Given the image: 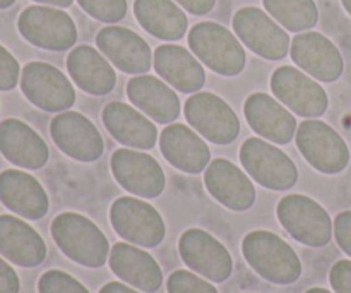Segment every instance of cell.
Wrapping results in <instances>:
<instances>
[{"mask_svg": "<svg viewBox=\"0 0 351 293\" xmlns=\"http://www.w3.org/2000/svg\"><path fill=\"white\" fill-rule=\"evenodd\" d=\"M271 89L278 102L307 119L324 115L329 106L328 93L300 69L283 65L271 75Z\"/></svg>", "mask_w": 351, "mask_h": 293, "instance_id": "12", "label": "cell"}, {"mask_svg": "<svg viewBox=\"0 0 351 293\" xmlns=\"http://www.w3.org/2000/svg\"><path fill=\"white\" fill-rule=\"evenodd\" d=\"M204 185L213 199L232 211H247L256 202V187L249 175L223 158L213 160L208 165Z\"/></svg>", "mask_w": 351, "mask_h": 293, "instance_id": "19", "label": "cell"}, {"mask_svg": "<svg viewBox=\"0 0 351 293\" xmlns=\"http://www.w3.org/2000/svg\"><path fill=\"white\" fill-rule=\"evenodd\" d=\"M0 202L26 220H41L48 213L50 201L43 185L23 170L0 174Z\"/></svg>", "mask_w": 351, "mask_h": 293, "instance_id": "23", "label": "cell"}, {"mask_svg": "<svg viewBox=\"0 0 351 293\" xmlns=\"http://www.w3.org/2000/svg\"><path fill=\"white\" fill-rule=\"evenodd\" d=\"M50 232L58 249L75 264L96 270L108 261L112 250L108 239L91 220L79 213L65 211L55 216Z\"/></svg>", "mask_w": 351, "mask_h": 293, "instance_id": "2", "label": "cell"}, {"mask_svg": "<svg viewBox=\"0 0 351 293\" xmlns=\"http://www.w3.org/2000/svg\"><path fill=\"white\" fill-rule=\"evenodd\" d=\"M329 281L335 293H351V261L341 259L332 264Z\"/></svg>", "mask_w": 351, "mask_h": 293, "instance_id": "35", "label": "cell"}, {"mask_svg": "<svg viewBox=\"0 0 351 293\" xmlns=\"http://www.w3.org/2000/svg\"><path fill=\"white\" fill-rule=\"evenodd\" d=\"M110 270L125 283L144 293H154L163 285L160 264L146 250L119 242L110 250Z\"/></svg>", "mask_w": 351, "mask_h": 293, "instance_id": "24", "label": "cell"}, {"mask_svg": "<svg viewBox=\"0 0 351 293\" xmlns=\"http://www.w3.org/2000/svg\"><path fill=\"white\" fill-rule=\"evenodd\" d=\"M98 293H139V292L127 287V285L120 283V281H110V283L103 285V288Z\"/></svg>", "mask_w": 351, "mask_h": 293, "instance_id": "39", "label": "cell"}, {"mask_svg": "<svg viewBox=\"0 0 351 293\" xmlns=\"http://www.w3.org/2000/svg\"><path fill=\"white\" fill-rule=\"evenodd\" d=\"M50 136L58 150L69 158L91 163L101 158L105 143L95 124L79 112H64L53 117Z\"/></svg>", "mask_w": 351, "mask_h": 293, "instance_id": "15", "label": "cell"}, {"mask_svg": "<svg viewBox=\"0 0 351 293\" xmlns=\"http://www.w3.org/2000/svg\"><path fill=\"white\" fill-rule=\"evenodd\" d=\"M0 256L16 266L36 268L47 259V244L24 220L0 215Z\"/></svg>", "mask_w": 351, "mask_h": 293, "instance_id": "22", "label": "cell"}, {"mask_svg": "<svg viewBox=\"0 0 351 293\" xmlns=\"http://www.w3.org/2000/svg\"><path fill=\"white\" fill-rule=\"evenodd\" d=\"M21 281L7 259L0 257V293H19Z\"/></svg>", "mask_w": 351, "mask_h": 293, "instance_id": "37", "label": "cell"}, {"mask_svg": "<svg viewBox=\"0 0 351 293\" xmlns=\"http://www.w3.org/2000/svg\"><path fill=\"white\" fill-rule=\"evenodd\" d=\"M290 55L300 71L317 81L335 82L345 71V60L338 47L315 31L297 34L291 40Z\"/></svg>", "mask_w": 351, "mask_h": 293, "instance_id": "16", "label": "cell"}, {"mask_svg": "<svg viewBox=\"0 0 351 293\" xmlns=\"http://www.w3.org/2000/svg\"><path fill=\"white\" fill-rule=\"evenodd\" d=\"M134 16L147 33L160 40H180L187 33L189 19L175 0H136Z\"/></svg>", "mask_w": 351, "mask_h": 293, "instance_id": "29", "label": "cell"}, {"mask_svg": "<svg viewBox=\"0 0 351 293\" xmlns=\"http://www.w3.org/2000/svg\"><path fill=\"white\" fill-rule=\"evenodd\" d=\"M67 71L72 81L93 96L108 95L117 84V74L110 62L89 45H79L69 54Z\"/></svg>", "mask_w": 351, "mask_h": 293, "instance_id": "28", "label": "cell"}, {"mask_svg": "<svg viewBox=\"0 0 351 293\" xmlns=\"http://www.w3.org/2000/svg\"><path fill=\"white\" fill-rule=\"evenodd\" d=\"M21 75L19 62L5 47L0 45V91H10L17 86Z\"/></svg>", "mask_w": 351, "mask_h": 293, "instance_id": "34", "label": "cell"}, {"mask_svg": "<svg viewBox=\"0 0 351 293\" xmlns=\"http://www.w3.org/2000/svg\"><path fill=\"white\" fill-rule=\"evenodd\" d=\"M34 2L48 3V5H57V7H69V5H72V2H74V0H34Z\"/></svg>", "mask_w": 351, "mask_h": 293, "instance_id": "40", "label": "cell"}, {"mask_svg": "<svg viewBox=\"0 0 351 293\" xmlns=\"http://www.w3.org/2000/svg\"><path fill=\"white\" fill-rule=\"evenodd\" d=\"M276 216L287 233L304 246L321 249L331 242L335 223L329 213L308 196H285L278 202Z\"/></svg>", "mask_w": 351, "mask_h": 293, "instance_id": "4", "label": "cell"}, {"mask_svg": "<svg viewBox=\"0 0 351 293\" xmlns=\"http://www.w3.org/2000/svg\"><path fill=\"white\" fill-rule=\"evenodd\" d=\"M341 2H343V7L346 9V12L351 16V0H341Z\"/></svg>", "mask_w": 351, "mask_h": 293, "instance_id": "43", "label": "cell"}, {"mask_svg": "<svg viewBox=\"0 0 351 293\" xmlns=\"http://www.w3.org/2000/svg\"><path fill=\"white\" fill-rule=\"evenodd\" d=\"M81 9L101 23H119L127 14V0H77Z\"/></svg>", "mask_w": 351, "mask_h": 293, "instance_id": "32", "label": "cell"}, {"mask_svg": "<svg viewBox=\"0 0 351 293\" xmlns=\"http://www.w3.org/2000/svg\"><path fill=\"white\" fill-rule=\"evenodd\" d=\"M240 161L247 174L269 191H288L298 180L293 160L273 143L249 137L240 148Z\"/></svg>", "mask_w": 351, "mask_h": 293, "instance_id": "6", "label": "cell"}, {"mask_svg": "<svg viewBox=\"0 0 351 293\" xmlns=\"http://www.w3.org/2000/svg\"><path fill=\"white\" fill-rule=\"evenodd\" d=\"M160 150L165 160L185 174H201L211 161L204 137L184 124H171L160 134Z\"/></svg>", "mask_w": 351, "mask_h": 293, "instance_id": "20", "label": "cell"}, {"mask_svg": "<svg viewBox=\"0 0 351 293\" xmlns=\"http://www.w3.org/2000/svg\"><path fill=\"white\" fill-rule=\"evenodd\" d=\"M154 71L180 93H197L206 84V72L199 58L178 45H161L154 50Z\"/></svg>", "mask_w": 351, "mask_h": 293, "instance_id": "27", "label": "cell"}, {"mask_svg": "<svg viewBox=\"0 0 351 293\" xmlns=\"http://www.w3.org/2000/svg\"><path fill=\"white\" fill-rule=\"evenodd\" d=\"M247 264L274 285H291L302 277V261L287 240L267 230H254L242 240Z\"/></svg>", "mask_w": 351, "mask_h": 293, "instance_id": "1", "label": "cell"}, {"mask_svg": "<svg viewBox=\"0 0 351 293\" xmlns=\"http://www.w3.org/2000/svg\"><path fill=\"white\" fill-rule=\"evenodd\" d=\"M182 261L215 283H225L233 273V259L225 246L216 237L201 228L185 230L178 240Z\"/></svg>", "mask_w": 351, "mask_h": 293, "instance_id": "13", "label": "cell"}, {"mask_svg": "<svg viewBox=\"0 0 351 293\" xmlns=\"http://www.w3.org/2000/svg\"><path fill=\"white\" fill-rule=\"evenodd\" d=\"M192 54L219 75H239L245 69L247 55L239 38L213 21L197 23L189 31Z\"/></svg>", "mask_w": 351, "mask_h": 293, "instance_id": "3", "label": "cell"}, {"mask_svg": "<svg viewBox=\"0 0 351 293\" xmlns=\"http://www.w3.org/2000/svg\"><path fill=\"white\" fill-rule=\"evenodd\" d=\"M335 237L343 253L351 257V211H341L335 218Z\"/></svg>", "mask_w": 351, "mask_h": 293, "instance_id": "36", "label": "cell"}, {"mask_svg": "<svg viewBox=\"0 0 351 293\" xmlns=\"http://www.w3.org/2000/svg\"><path fill=\"white\" fill-rule=\"evenodd\" d=\"M182 9L187 12L195 14V16H204V14L211 12L216 5V0H175Z\"/></svg>", "mask_w": 351, "mask_h": 293, "instance_id": "38", "label": "cell"}, {"mask_svg": "<svg viewBox=\"0 0 351 293\" xmlns=\"http://www.w3.org/2000/svg\"><path fill=\"white\" fill-rule=\"evenodd\" d=\"M184 113L192 129L206 141L225 146L239 137V117L232 106L215 93L201 91L192 95L185 102Z\"/></svg>", "mask_w": 351, "mask_h": 293, "instance_id": "9", "label": "cell"}, {"mask_svg": "<svg viewBox=\"0 0 351 293\" xmlns=\"http://www.w3.org/2000/svg\"><path fill=\"white\" fill-rule=\"evenodd\" d=\"M264 7L287 31L300 33L317 24L319 10L314 0H263Z\"/></svg>", "mask_w": 351, "mask_h": 293, "instance_id": "30", "label": "cell"}, {"mask_svg": "<svg viewBox=\"0 0 351 293\" xmlns=\"http://www.w3.org/2000/svg\"><path fill=\"white\" fill-rule=\"evenodd\" d=\"M127 96L137 110L158 124H170L180 115V98L154 75H136L127 84Z\"/></svg>", "mask_w": 351, "mask_h": 293, "instance_id": "26", "label": "cell"}, {"mask_svg": "<svg viewBox=\"0 0 351 293\" xmlns=\"http://www.w3.org/2000/svg\"><path fill=\"white\" fill-rule=\"evenodd\" d=\"M243 113L250 129L273 144H288L297 136L298 124L287 106L266 93H254L245 99Z\"/></svg>", "mask_w": 351, "mask_h": 293, "instance_id": "18", "label": "cell"}, {"mask_svg": "<svg viewBox=\"0 0 351 293\" xmlns=\"http://www.w3.org/2000/svg\"><path fill=\"white\" fill-rule=\"evenodd\" d=\"M110 222L117 235L146 249L158 247L167 235V226L156 208L132 196H122L113 201Z\"/></svg>", "mask_w": 351, "mask_h": 293, "instance_id": "5", "label": "cell"}, {"mask_svg": "<svg viewBox=\"0 0 351 293\" xmlns=\"http://www.w3.org/2000/svg\"><path fill=\"white\" fill-rule=\"evenodd\" d=\"M233 31L249 50L266 60H281L291 41L285 27L257 7H242L233 16Z\"/></svg>", "mask_w": 351, "mask_h": 293, "instance_id": "11", "label": "cell"}, {"mask_svg": "<svg viewBox=\"0 0 351 293\" xmlns=\"http://www.w3.org/2000/svg\"><path fill=\"white\" fill-rule=\"evenodd\" d=\"M168 293H218L215 285L185 270H177L167 280Z\"/></svg>", "mask_w": 351, "mask_h": 293, "instance_id": "33", "label": "cell"}, {"mask_svg": "<svg viewBox=\"0 0 351 293\" xmlns=\"http://www.w3.org/2000/svg\"><path fill=\"white\" fill-rule=\"evenodd\" d=\"M14 2H16V0H0V9H7V7L12 5Z\"/></svg>", "mask_w": 351, "mask_h": 293, "instance_id": "42", "label": "cell"}, {"mask_svg": "<svg viewBox=\"0 0 351 293\" xmlns=\"http://www.w3.org/2000/svg\"><path fill=\"white\" fill-rule=\"evenodd\" d=\"M0 153L7 161L26 170H40L50 158L43 137L19 119L0 122Z\"/></svg>", "mask_w": 351, "mask_h": 293, "instance_id": "21", "label": "cell"}, {"mask_svg": "<svg viewBox=\"0 0 351 293\" xmlns=\"http://www.w3.org/2000/svg\"><path fill=\"white\" fill-rule=\"evenodd\" d=\"M38 293H89V290L65 271L50 270L38 280Z\"/></svg>", "mask_w": 351, "mask_h": 293, "instance_id": "31", "label": "cell"}, {"mask_svg": "<svg viewBox=\"0 0 351 293\" xmlns=\"http://www.w3.org/2000/svg\"><path fill=\"white\" fill-rule=\"evenodd\" d=\"M99 51L125 74L141 75L149 72L153 54L144 38L127 27L106 26L96 34Z\"/></svg>", "mask_w": 351, "mask_h": 293, "instance_id": "17", "label": "cell"}, {"mask_svg": "<svg viewBox=\"0 0 351 293\" xmlns=\"http://www.w3.org/2000/svg\"><path fill=\"white\" fill-rule=\"evenodd\" d=\"M110 165L115 180L136 198L154 199L163 194L167 185L165 172L149 154L122 148L113 153Z\"/></svg>", "mask_w": 351, "mask_h": 293, "instance_id": "14", "label": "cell"}, {"mask_svg": "<svg viewBox=\"0 0 351 293\" xmlns=\"http://www.w3.org/2000/svg\"><path fill=\"white\" fill-rule=\"evenodd\" d=\"M21 36L43 50L64 51L77 41V27L67 12L47 5H31L17 19Z\"/></svg>", "mask_w": 351, "mask_h": 293, "instance_id": "8", "label": "cell"}, {"mask_svg": "<svg viewBox=\"0 0 351 293\" xmlns=\"http://www.w3.org/2000/svg\"><path fill=\"white\" fill-rule=\"evenodd\" d=\"M103 124L115 141L134 150H151L158 141V129L149 117L122 102L103 108Z\"/></svg>", "mask_w": 351, "mask_h": 293, "instance_id": "25", "label": "cell"}, {"mask_svg": "<svg viewBox=\"0 0 351 293\" xmlns=\"http://www.w3.org/2000/svg\"><path fill=\"white\" fill-rule=\"evenodd\" d=\"M21 91L43 112H67L75 103V91L64 72L47 62H29L21 71Z\"/></svg>", "mask_w": 351, "mask_h": 293, "instance_id": "10", "label": "cell"}, {"mask_svg": "<svg viewBox=\"0 0 351 293\" xmlns=\"http://www.w3.org/2000/svg\"><path fill=\"white\" fill-rule=\"evenodd\" d=\"M295 137L302 156L321 174L336 175L348 167V144L331 126L322 120H304L298 126Z\"/></svg>", "mask_w": 351, "mask_h": 293, "instance_id": "7", "label": "cell"}, {"mask_svg": "<svg viewBox=\"0 0 351 293\" xmlns=\"http://www.w3.org/2000/svg\"><path fill=\"white\" fill-rule=\"evenodd\" d=\"M305 293H332V292L326 290V288H321V287H314V288H311V290H307Z\"/></svg>", "mask_w": 351, "mask_h": 293, "instance_id": "41", "label": "cell"}]
</instances>
